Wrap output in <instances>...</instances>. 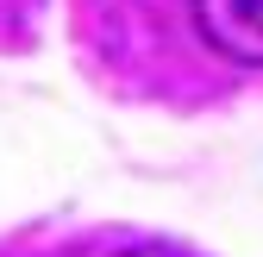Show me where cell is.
Segmentation results:
<instances>
[{
	"mask_svg": "<svg viewBox=\"0 0 263 257\" xmlns=\"http://www.w3.org/2000/svg\"><path fill=\"white\" fill-rule=\"evenodd\" d=\"M113 257H188V251H176V245H132V251H113Z\"/></svg>",
	"mask_w": 263,
	"mask_h": 257,
	"instance_id": "7a4b0ae2",
	"label": "cell"
},
{
	"mask_svg": "<svg viewBox=\"0 0 263 257\" xmlns=\"http://www.w3.org/2000/svg\"><path fill=\"white\" fill-rule=\"evenodd\" d=\"M188 13L213 57L263 69V0H188Z\"/></svg>",
	"mask_w": 263,
	"mask_h": 257,
	"instance_id": "6da1fadb",
	"label": "cell"
}]
</instances>
